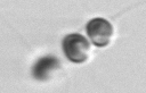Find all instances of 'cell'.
Here are the masks:
<instances>
[{"label":"cell","instance_id":"3","mask_svg":"<svg viewBox=\"0 0 146 93\" xmlns=\"http://www.w3.org/2000/svg\"><path fill=\"white\" fill-rule=\"evenodd\" d=\"M59 68V60L54 56H44L36 60L32 68V75L38 81H46L51 73Z\"/></svg>","mask_w":146,"mask_h":93},{"label":"cell","instance_id":"2","mask_svg":"<svg viewBox=\"0 0 146 93\" xmlns=\"http://www.w3.org/2000/svg\"><path fill=\"white\" fill-rule=\"evenodd\" d=\"M86 31L91 42L98 48L106 46L111 42L114 32L112 24L102 17L90 19L86 26Z\"/></svg>","mask_w":146,"mask_h":93},{"label":"cell","instance_id":"1","mask_svg":"<svg viewBox=\"0 0 146 93\" xmlns=\"http://www.w3.org/2000/svg\"><path fill=\"white\" fill-rule=\"evenodd\" d=\"M63 51L66 58L75 64L84 62L90 52V44L88 40L79 33L67 34L62 42Z\"/></svg>","mask_w":146,"mask_h":93}]
</instances>
